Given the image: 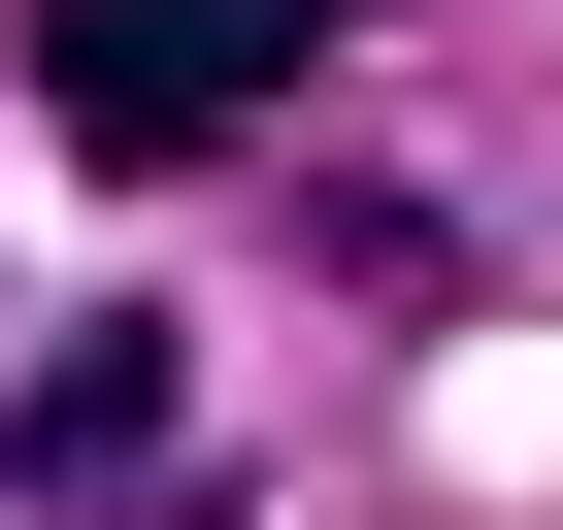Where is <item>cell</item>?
Listing matches in <instances>:
<instances>
[{
  "instance_id": "cell-1",
  "label": "cell",
  "mask_w": 563,
  "mask_h": 530,
  "mask_svg": "<svg viewBox=\"0 0 563 530\" xmlns=\"http://www.w3.org/2000/svg\"><path fill=\"white\" fill-rule=\"evenodd\" d=\"M332 34H365V0H34V100H67L100 166H232Z\"/></svg>"
},
{
  "instance_id": "cell-2",
  "label": "cell",
  "mask_w": 563,
  "mask_h": 530,
  "mask_svg": "<svg viewBox=\"0 0 563 530\" xmlns=\"http://www.w3.org/2000/svg\"><path fill=\"white\" fill-rule=\"evenodd\" d=\"M0 464H34L67 530H199V464H166V365L100 332V365H34V431H0Z\"/></svg>"
}]
</instances>
